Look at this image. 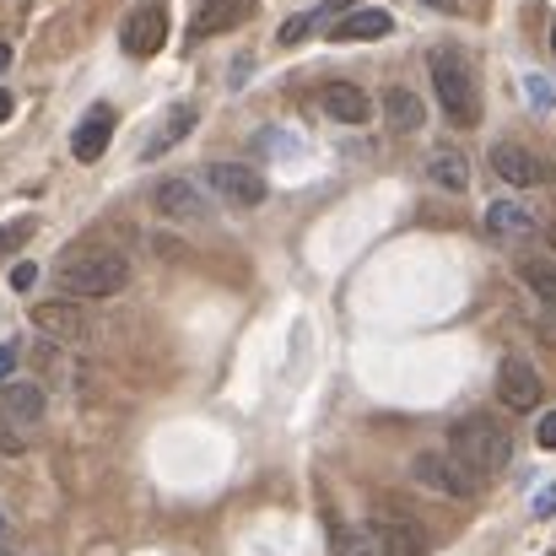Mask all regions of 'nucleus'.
Returning a JSON list of instances; mask_svg holds the SVG:
<instances>
[{"label": "nucleus", "instance_id": "36", "mask_svg": "<svg viewBox=\"0 0 556 556\" xmlns=\"http://www.w3.org/2000/svg\"><path fill=\"white\" fill-rule=\"evenodd\" d=\"M0 556H5V552H0Z\"/></svg>", "mask_w": 556, "mask_h": 556}, {"label": "nucleus", "instance_id": "8", "mask_svg": "<svg viewBox=\"0 0 556 556\" xmlns=\"http://www.w3.org/2000/svg\"><path fill=\"white\" fill-rule=\"evenodd\" d=\"M205 185L216 189L227 205H243V211L265 200V179H260L254 168H243V163H211V168H205Z\"/></svg>", "mask_w": 556, "mask_h": 556}, {"label": "nucleus", "instance_id": "2", "mask_svg": "<svg viewBox=\"0 0 556 556\" xmlns=\"http://www.w3.org/2000/svg\"><path fill=\"white\" fill-rule=\"evenodd\" d=\"M448 459L465 465L476 481H492V476L508 470L514 438H508V427H503L497 416H459V421L448 427Z\"/></svg>", "mask_w": 556, "mask_h": 556}, {"label": "nucleus", "instance_id": "4", "mask_svg": "<svg viewBox=\"0 0 556 556\" xmlns=\"http://www.w3.org/2000/svg\"><path fill=\"white\" fill-rule=\"evenodd\" d=\"M43 421V383H0V454H27Z\"/></svg>", "mask_w": 556, "mask_h": 556}, {"label": "nucleus", "instance_id": "27", "mask_svg": "<svg viewBox=\"0 0 556 556\" xmlns=\"http://www.w3.org/2000/svg\"><path fill=\"white\" fill-rule=\"evenodd\" d=\"M346 556H378V546H372V535H368V530H363V535H357V541L346 546Z\"/></svg>", "mask_w": 556, "mask_h": 556}, {"label": "nucleus", "instance_id": "5", "mask_svg": "<svg viewBox=\"0 0 556 556\" xmlns=\"http://www.w3.org/2000/svg\"><path fill=\"white\" fill-rule=\"evenodd\" d=\"M163 38H168V11H163V0L136 5V11L125 16V27H119V43H125L130 60H152V54L163 49Z\"/></svg>", "mask_w": 556, "mask_h": 556}, {"label": "nucleus", "instance_id": "9", "mask_svg": "<svg viewBox=\"0 0 556 556\" xmlns=\"http://www.w3.org/2000/svg\"><path fill=\"white\" fill-rule=\"evenodd\" d=\"M497 400H503L508 410H535V405L546 400V383H541V372L530 368V363L508 357V363L497 368Z\"/></svg>", "mask_w": 556, "mask_h": 556}, {"label": "nucleus", "instance_id": "29", "mask_svg": "<svg viewBox=\"0 0 556 556\" xmlns=\"http://www.w3.org/2000/svg\"><path fill=\"white\" fill-rule=\"evenodd\" d=\"M346 5H357V0H319V11H314V16H336V11H346Z\"/></svg>", "mask_w": 556, "mask_h": 556}, {"label": "nucleus", "instance_id": "1", "mask_svg": "<svg viewBox=\"0 0 556 556\" xmlns=\"http://www.w3.org/2000/svg\"><path fill=\"white\" fill-rule=\"evenodd\" d=\"M54 281L65 298H114L130 287V260L103 249V243H76L60 254L54 265Z\"/></svg>", "mask_w": 556, "mask_h": 556}, {"label": "nucleus", "instance_id": "21", "mask_svg": "<svg viewBox=\"0 0 556 556\" xmlns=\"http://www.w3.org/2000/svg\"><path fill=\"white\" fill-rule=\"evenodd\" d=\"M525 281H530V292L556 314V265L552 260H525Z\"/></svg>", "mask_w": 556, "mask_h": 556}, {"label": "nucleus", "instance_id": "10", "mask_svg": "<svg viewBox=\"0 0 556 556\" xmlns=\"http://www.w3.org/2000/svg\"><path fill=\"white\" fill-rule=\"evenodd\" d=\"M152 205L168 216V222H211V200L200 194V189L189 185V179H163V185L152 189Z\"/></svg>", "mask_w": 556, "mask_h": 556}, {"label": "nucleus", "instance_id": "30", "mask_svg": "<svg viewBox=\"0 0 556 556\" xmlns=\"http://www.w3.org/2000/svg\"><path fill=\"white\" fill-rule=\"evenodd\" d=\"M535 514H556V486H552V492H541V497H535Z\"/></svg>", "mask_w": 556, "mask_h": 556}, {"label": "nucleus", "instance_id": "19", "mask_svg": "<svg viewBox=\"0 0 556 556\" xmlns=\"http://www.w3.org/2000/svg\"><path fill=\"white\" fill-rule=\"evenodd\" d=\"M194 119H200V114H194V103H179V109H174V114H168V119L157 125V136L147 141V157H157V152L179 147V141L189 136V130H194Z\"/></svg>", "mask_w": 556, "mask_h": 556}, {"label": "nucleus", "instance_id": "25", "mask_svg": "<svg viewBox=\"0 0 556 556\" xmlns=\"http://www.w3.org/2000/svg\"><path fill=\"white\" fill-rule=\"evenodd\" d=\"M535 438H541V448H556V410H552V416H541Z\"/></svg>", "mask_w": 556, "mask_h": 556}, {"label": "nucleus", "instance_id": "14", "mask_svg": "<svg viewBox=\"0 0 556 556\" xmlns=\"http://www.w3.org/2000/svg\"><path fill=\"white\" fill-rule=\"evenodd\" d=\"M254 16V0H200V11H194V33L200 38H211V33H232V27H243Z\"/></svg>", "mask_w": 556, "mask_h": 556}, {"label": "nucleus", "instance_id": "24", "mask_svg": "<svg viewBox=\"0 0 556 556\" xmlns=\"http://www.w3.org/2000/svg\"><path fill=\"white\" fill-rule=\"evenodd\" d=\"M33 281H38V265H27V260H22V265L11 270V287H16V292H27Z\"/></svg>", "mask_w": 556, "mask_h": 556}, {"label": "nucleus", "instance_id": "15", "mask_svg": "<svg viewBox=\"0 0 556 556\" xmlns=\"http://www.w3.org/2000/svg\"><path fill=\"white\" fill-rule=\"evenodd\" d=\"M427 179L438 189H448V194H465V189H470L465 152H459V147H432V152H427Z\"/></svg>", "mask_w": 556, "mask_h": 556}, {"label": "nucleus", "instance_id": "28", "mask_svg": "<svg viewBox=\"0 0 556 556\" xmlns=\"http://www.w3.org/2000/svg\"><path fill=\"white\" fill-rule=\"evenodd\" d=\"M530 98H535L541 109H552V98H546V81H541V76H530Z\"/></svg>", "mask_w": 556, "mask_h": 556}, {"label": "nucleus", "instance_id": "35", "mask_svg": "<svg viewBox=\"0 0 556 556\" xmlns=\"http://www.w3.org/2000/svg\"><path fill=\"white\" fill-rule=\"evenodd\" d=\"M0 535H5V519H0Z\"/></svg>", "mask_w": 556, "mask_h": 556}, {"label": "nucleus", "instance_id": "12", "mask_svg": "<svg viewBox=\"0 0 556 556\" xmlns=\"http://www.w3.org/2000/svg\"><path fill=\"white\" fill-rule=\"evenodd\" d=\"M109 141H114V109H92V114L76 125L71 152H76V163H98V157L109 152Z\"/></svg>", "mask_w": 556, "mask_h": 556}, {"label": "nucleus", "instance_id": "22", "mask_svg": "<svg viewBox=\"0 0 556 556\" xmlns=\"http://www.w3.org/2000/svg\"><path fill=\"white\" fill-rule=\"evenodd\" d=\"M27 238H33V222H5L0 227V254H16Z\"/></svg>", "mask_w": 556, "mask_h": 556}, {"label": "nucleus", "instance_id": "16", "mask_svg": "<svg viewBox=\"0 0 556 556\" xmlns=\"http://www.w3.org/2000/svg\"><path fill=\"white\" fill-rule=\"evenodd\" d=\"M383 119H389L394 136L421 130V98H416L410 87H389V92H383Z\"/></svg>", "mask_w": 556, "mask_h": 556}, {"label": "nucleus", "instance_id": "31", "mask_svg": "<svg viewBox=\"0 0 556 556\" xmlns=\"http://www.w3.org/2000/svg\"><path fill=\"white\" fill-rule=\"evenodd\" d=\"M5 119H11V92L0 87V125H5Z\"/></svg>", "mask_w": 556, "mask_h": 556}, {"label": "nucleus", "instance_id": "18", "mask_svg": "<svg viewBox=\"0 0 556 556\" xmlns=\"http://www.w3.org/2000/svg\"><path fill=\"white\" fill-rule=\"evenodd\" d=\"M394 22H389V11H352V16H341L336 27H330V38L336 43H363V38H383Z\"/></svg>", "mask_w": 556, "mask_h": 556}, {"label": "nucleus", "instance_id": "34", "mask_svg": "<svg viewBox=\"0 0 556 556\" xmlns=\"http://www.w3.org/2000/svg\"><path fill=\"white\" fill-rule=\"evenodd\" d=\"M552 49H556V27H552Z\"/></svg>", "mask_w": 556, "mask_h": 556}, {"label": "nucleus", "instance_id": "3", "mask_svg": "<svg viewBox=\"0 0 556 556\" xmlns=\"http://www.w3.org/2000/svg\"><path fill=\"white\" fill-rule=\"evenodd\" d=\"M432 92L443 103V114L454 125H476L481 119V92H476V71L465 65L459 49H438L432 54Z\"/></svg>", "mask_w": 556, "mask_h": 556}, {"label": "nucleus", "instance_id": "32", "mask_svg": "<svg viewBox=\"0 0 556 556\" xmlns=\"http://www.w3.org/2000/svg\"><path fill=\"white\" fill-rule=\"evenodd\" d=\"M421 5H432V11H448V5H454V0H421Z\"/></svg>", "mask_w": 556, "mask_h": 556}, {"label": "nucleus", "instance_id": "33", "mask_svg": "<svg viewBox=\"0 0 556 556\" xmlns=\"http://www.w3.org/2000/svg\"><path fill=\"white\" fill-rule=\"evenodd\" d=\"M5 65H11V49H5V43H0V71H5Z\"/></svg>", "mask_w": 556, "mask_h": 556}, {"label": "nucleus", "instance_id": "26", "mask_svg": "<svg viewBox=\"0 0 556 556\" xmlns=\"http://www.w3.org/2000/svg\"><path fill=\"white\" fill-rule=\"evenodd\" d=\"M16 357H22L16 346H0V383H11V372H16Z\"/></svg>", "mask_w": 556, "mask_h": 556}, {"label": "nucleus", "instance_id": "6", "mask_svg": "<svg viewBox=\"0 0 556 556\" xmlns=\"http://www.w3.org/2000/svg\"><path fill=\"white\" fill-rule=\"evenodd\" d=\"M410 476H416L421 486L443 492V497H476V492H481V481H476L465 465H454L448 454H416V459H410Z\"/></svg>", "mask_w": 556, "mask_h": 556}, {"label": "nucleus", "instance_id": "7", "mask_svg": "<svg viewBox=\"0 0 556 556\" xmlns=\"http://www.w3.org/2000/svg\"><path fill=\"white\" fill-rule=\"evenodd\" d=\"M33 325H38V336L54 341V346H81V341L92 336V330H87V314H81L71 298L38 303V308H33Z\"/></svg>", "mask_w": 556, "mask_h": 556}, {"label": "nucleus", "instance_id": "13", "mask_svg": "<svg viewBox=\"0 0 556 556\" xmlns=\"http://www.w3.org/2000/svg\"><path fill=\"white\" fill-rule=\"evenodd\" d=\"M319 103H325V114L330 119H341V125H368L372 119V103L363 87H352V81H330L325 92H319Z\"/></svg>", "mask_w": 556, "mask_h": 556}, {"label": "nucleus", "instance_id": "23", "mask_svg": "<svg viewBox=\"0 0 556 556\" xmlns=\"http://www.w3.org/2000/svg\"><path fill=\"white\" fill-rule=\"evenodd\" d=\"M314 27H319V16H314V11H303L298 22H287V27H281V43H303Z\"/></svg>", "mask_w": 556, "mask_h": 556}, {"label": "nucleus", "instance_id": "20", "mask_svg": "<svg viewBox=\"0 0 556 556\" xmlns=\"http://www.w3.org/2000/svg\"><path fill=\"white\" fill-rule=\"evenodd\" d=\"M378 556H421V535L410 525H372L368 530Z\"/></svg>", "mask_w": 556, "mask_h": 556}, {"label": "nucleus", "instance_id": "11", "mask_svg": "<svg viewBox=\"0 0 556 556\" xmlns=\"http://www.w3.org/2000/svg\"><path fill=\"white\" fill-rule=\"evenodd\" d=\"M492 174H497L503 185H514V189H541L546 185L541 157H535V152H525L519 141H497V147H492Z\"/></svg>", "mask_w": 556, "mask_h": 556}, {"label": "nucleus", "instance_id": "17", "mask_svg": "<svg viewBox=\"0 0 556 556\" xmlns=\"http://www.w3.org/2000/svg\"><path fill=\"white\" fill-rule=\"evenodd\" d=\"M486 227H492V238H530L535 216L519 200H497V205H486Z\"/></svg>", "mask_w": 556, "mask_h": 556}]
</instances>
